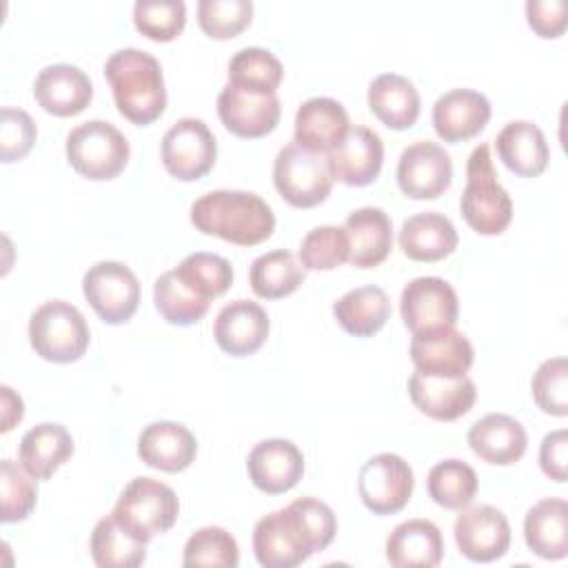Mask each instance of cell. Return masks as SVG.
Returning <instances> with one entry per match:
<instances>
[{"mask_svg": "<svg viewBox=\"0 0 568 568\" xmlns=\"http://www.w3.org/2000/svg\"><path fill=\"white\" fill-rule=\"evenodd\" d=\"M191 224L237 246H255L275 229L273 209L251 191H209L191 206Z\"/></svg>", "mask_w": 568, "mask_h": 568, "instance_id": "obj_1", "label": "cell"}, {"mask_svg": "<svg viewBox=\"0 0 568 568\" xmlns=\"http://www.w3.org/2000/svg\"><path fill=\"white\" fill-rule=\"evenodd\" d=\"M104 78L111 84L118 111L133 124H151L166 109L162 67L155 55L124 47L104 62Z\"/></svg>", "mask_w": 568, "mask_h": 568, "instance_id": "obj_2", "label": "cell"}, {"mask_svg": "<svg viewBox=\"0 0 568 568\" xmlns=\"http://www.w3.org/2000/svg\"><path fill=\"white\" fill-rule=\"evenodd\" d=\"M466 224L479 235H499L513 220V200L499 184L490 158V144L481 142L466 162V186L459 197Z\"/></svg>", "mask_w": 568, "mask_h": 568, "instance_id": "obj_3", "label": "cell"}, {"mask_svg": "<svg viewBox=\"0 0 568 568\" xmlns=\"http://www.w3.org/2000/svg\"><path fill=\"white\" fill-rule=\"evenodd\" d=\"M89 339L91 333L87 320L71 302L51 300L31 313L29 342L31 348L47 362H78L84 355Z\"/></svg>", "mask_w": 568, "mask_h": 568, "instance_id": "obj_4", "label": "cell"}, {"mask_svg": "<svg viewBox=\"0 0 568 568\" xmlns=\"http://www.w3.org/2000/svg\"><path fill=\"white\" fill-rule=\"evenodd\" d=\"M180 513L178 495L171 486L153 477H135L120 493L111 515L142 541L173 528Z\"/></svg>", "mask_w": 568, "mask_h": 568, "instance_id": "obj_5", "label": "cell"}, {"mask_svg": "<svg viewBox=\"0 0 568 568\" xmlns=\"http://www.w3.org/2000/svg\"><path fill=\"white\" fill-rule=\"evenodd\" d=\"M333 173L324 153L308 151L297 142L282 146L273 162V184L277 193L297 209L322 204L333 189Z\"/></svg>", "mask_w": 568, "mask_h": 568, "instance_id": "obj_6", "label": "cell"}, {"mask_svg": "<svg viewBox=\"0 0 568 568\" xmlns=\"http://www.w3.org/2000/svg\"><path fill=\"white\" fill-rule=\"evenodd\" d=\"M129 153L122 131L104 120L82 122L67 135V160L89 180H113L126 166Z\"/></svg>", "mask_w": 568, "mask_h": 568, "instance_id": "obj_7", "label": "cell"}, {"mask_svg": "<svg viewBox=\"0 0 568 568\" xmlns=\"http://www.w3.org/2000/svg\"><path fill=\"white\" fill-rule=\"evenodd\" d=\"M82 293L106 324L129 322L140 304V282L135 273L115 260L93 264L82 277Z\"/></svg>", "mask_w": 568, "mask_h": 568, "instance_id": "obj_8", "label": "cell"}, {"mask_svg": "<svg viewBox=\"0 0 568 568\" xmlns=\"http://www.w3.org/2000/svg\"><path fill=\"white\" fill-rule=\"evenodd\" d=\"M164 169L182 180L193 182L204 178L217 158V142L211 129L200 118H180L162 138L160 146Z\"/></svg>", "mask_w": 568, "mask_h": 568, "instance_id": "obj_9", "label": "cell"}, {"mask_svg": "<svg viewBox=\"0 0 568 568\" xmlns=\"http://www.w3.org/2000/svg\"><path fill=\"white\" fill-rule=\"evenodd\" d=\"M413 486V468L395 453L373 455L364 462L357 477L359 499L373 515L399 513L408 504Z\"/></svg>", "mask_w": 568, "mask_h": 568, "instance_id": "obj_10", "label": "cell"}, {"mask_svg": "<svg viewBox=\"0 0 568 568\" xmlns=\"http://www.w3.org/2000/svg\"><path fill=\"white\" fill-rule=\"evenodd\" d=\"M253 552L264 568H295L306 561L315 548L295 513L286 506L264 515L255 524Z\"/></svg>", "mask_w": 568, "mask_h": 568, "instance_id": "obj_11", "label": "cell"}, {"mask_svg": "<svg viewBox=\"0 0 568 568\" xmlns=\"http://www.w3.org/2000/svg\"><path fill=\"white\" fill-rule=\"evenodd\" d=\"M410 359L424 375L459 377L473 366L475 348L455 326H435L413 333Z\"/></svg>", "mask_w": 568, "mask_h": 568, "instance_id": "obj_12", "label": "cell"}, {"mask_svg": "<svg viewBox=\"0 0 568 568\" xmlns=\"http://www.w3.org/2000/svg\"><path fill=\"white\" fill-rule=\"evenodd\" d=\"M453 532L459 552L470 561L488 564L510 548V524L499 508L488 504L462 508Z\"/></svg>", "mask_w": 568, "mask_h": 568, "instance_id": "obj_13", "label": "cell"}, {"mask_svg": "<svg viewBox=\"0 0 568 568\" xmlns=\"http://www.w3.org/2000/svg\"><path fill=\"white\" fill-rule=\"evenodd\" d=\"M453 182V162L444 146L430 140L408 144L397 162V184L413 200H435Z\"/></svg>", "mask_w": 568, "mask_h": 568, "instance_id": "obj_14", "label": "cell"}, {"mask_svg": "<svg viewBox=\"0 0 568 568\" xmlns=\"http://www.w3.org/2000/svg\"><path fill=\"white\" fill-rule=\"evenodd\" d=\"M399 313L413 333L435 326H455L459 315V300L446 280L424 275L410 280L404 286L399 297Z\"/></svg>", "mask_w": 568, "mask_h": 568, "instance_id": "obj_15", "label": "cell"}, {"mask_svg": "<svg viewBox=\"0 0 568 568\" xmlns=\"http://www.w3.org/2000/svg\"><path fill=\"white\" fill-rule=\"evenodd\" d=\"M277 93L244 91L226 82L217 95V115L222 124L237 138H262L280 122Z\"/></svg>", "mask_w": 568, "mask_h": 568, "instance_id": "obj_16", "label": "cell"}, {"mask_svg": "<svg viewBox=\"0 0 568 568\" xmlns=\"http://www.w3.org/2000/svg\"><path fill=\"white\" fill-rule=\"evenodd\" d=\"M408 395L417 410L430 419L455 422L473 408L477 388L468 375L435 377L415 371L408 377Z\"/></svg>", "mask_w": 568, "mask_h": 568, "instance_id": "obj_17", "label": "cell"}, {"mask_svg": "<svg viewBox=\"0 0 568 568\" xmlns=\"http://www.w3.org/2000/svg\"><path fill=\"white\" fill-rule=\"evenodd\" d=\"M246 470L257 490L266 495H282L302 479L304 455L291 439H262L248 453Z\"/></svg>", "mask_w": 568, "mask_h": 568, "instance_id": "obj_18", "label": "cell"}, {"mask_svg": "<svg viewBox=\"0 0 568 568\" xmlns=\"http://www.w3.org/2000/svg\"><path fill=\"white\" fill-rule=\"evenodd\" d=\"M268 315L251 300H235L220 308L213 324L217 346L233 357H246L262 348L268 337Z\"/></svg>", "mask_w": 568, "mask_h": 568, "instance_id": "obj_19", "label": "cell"}, {"mask_svg": "<svg viewBox=\"0 0 568 568\" xmlns=\"http://www.w3.org/2000/svg\"><path fill=\"white\" fill-rule=\"evenodd\" d=\"M326 158L335 180L348 186H366L382 171L384 142L368 126H351L344 140L328 151Z\"/></svg>", "mask_w": 568, "mask_h": 568, "instance_id": "obj_20", "label": "cell"}, {"mask_svg": "<svg viewBox=\"0 0 568 568\" xmlns=\"http://www.w3.org/2000/svg\"><path fill=\"white\" fill-rule=\"evenodd\" d=\"M33 95L47 113L69 118L82 113L89 106L93 98V84L80 67L60 62L44 67L36 75Z\"/></svg>", "mask_w": 568, "mask_h": 568, "instance_id": "obj_21", "label": "cell"}, {"mask_svg": "<svg viewBox=\"0 0 568 568\" xmlns=\"http://www.w3.org/2000/svg\"><path fill=\"white\" fill-rule=\"evenodd\" d=\"M490 120V102L475 89H450L433 104V126L444 142L475 138Z\"/></svg>", "mask_w": 568, "mask_h": 568, "instance_id": "obj_22", "label": "cell"}, {"mask_svg": "<svg viewBox=\"0 0 568 568\" xmlns=\"http://www.w3.org/2000/svg\"><path fill=\"white\" fill-rule=\"evenodd\" d=\"M138 455L151 468L180 473L193 464L197 439L180 422H151L138 437Z\"/></svg>", "mask_w": 568, "mask_h": 568, "instance_id": "obj_23", "label": "cell"}, {"mask_svg": "<svg viewBox=\"0 0 568 568\" xmlns=\"http://www.w3.org/2000/svg\"><path fill=\"white\" fill-rule=\"evenodd\" d=\"M468 446L479 459L493 466H508L524 457L528 435L515 417L488 413L468 428Z\"/></svg>", "mask_w": 568, "mask_h": 568, "instance_id": "obj_24", "label": "cell"}, {"mask_svg": "<svg viewBox=\"0 0 568 568\" xmlns=\"http://www.w3.org/2000/svg\"><path fill=\"white\" fill-rule=\"evenodd\" d=\"M348 129L351 124L346 109L333 98L317 95L300 104L295 113L293 142L315 153H328L344 140Z\"/></svg>", "mask_w": 568, "mask_h": 568, "instance_id": "obj_25", "label": "cell"}, {"mask_svg": "<svg viewBox=\"0 0 568 568\" xmlns=\"http://www.w3.org/2000/svg\"><path fill=\"white\" fill-rule=\"evenodd\" d=\"M344 231L348 235V262L355 268H373L382 264L393 248V222L377 206H362L353 211Z\"/></svg>", "mask_w": 568, "mask_h": 568, "instance_id": "obj_26", "label": "cell"}, {"mask_svg": "<svg viewBox=\"0 0 568 568\" xmlns=\"http://www.w3.org/2000/svg\"><path fill=\"white\" fill-rule=\"evenodd\" d=\"M386 559L395 568H433L444 559V537L428 519H408L386 539Z\"/></svg>", "mask_w": 568, "mask_h": 568, "instance_id": "obj_27", "label": "cell"}, {"mask_svg": "<svg viewBox=\"0 0 568 568\" xmlns=\"http://www.w3.org/2000/svg\"><path fill=\"white\" fill-rule=\"evenodd\" d=\"M495 149L506 169L521 178H537L548 166L550 158L544 131L528 120L508 122L497 133Z\"/></svg>", "mask_w": 568, "mask_h": 568, "instance_id": "obj_28", "label": "cell"}, {"mask_svg": "<svg viewBox=\"0 0 568 568\" xmlns=\"http://www.w3.org/2000/svg\"><path fill=\"white\" fill-rule=\"evenodd\" d=\"M453 222L437 211L415 213L399 229V248L415 262H437L457 248Z\"/></svg>", "mask_w": 568, "mask_h": 568, "instance_id": "obj_29", "label": "cell"}, {"mask_svg": "<svg viewBox=\"0 0 568 568\" xmlns=\"http://www.w3.org/2000/svg\"><path fill=\"white\" fill-rule=\"evenodd\" d=\"M526 546L541 559L568 555V504L561 497L539 499L524 519Z\"/></svg>", "mask_w": 568, "mask_h": 568, "instance_id": "obj_30", "label": "cell"}, {"mask_svg": "<svg viewBox=\"0 0 568 568\" xmlns=\"http://www.w3.org/2000/svg\"><path fill=\"white\" fill-rule=\"evenodd\" d=\"M73 437L62 424L44 422L22 435L18 459L36 479H49L73 455Z\"/></svg>", "mask_w": 568, "mask_h": 568, "instance_id": "obj_31", "label": "cell"}, {"mask_svg": "<svg viewBox=\"0 0 568 568\" xmlns=\"http://www.w3.org/2000/svg\"><path fill=\"white\" fill-rule=\"evenodd\" d=\"M368 106L388 129H410L419 118V93L399 73H382L368 84Z\"/></svg>", "mask_w": 568, "mask_h": 568, "instance_id": "obj_32", "label": "cell"}, {"mask_svg": "<svg viewBox=\"0 0 568 568\" xmlns=\"http://www.w3.org/2000/svg\"><path fill=\"white\" fill-rule=\"evenodd\" d=\"M333 315L348 335L371 337L386 324L390 315V300L379 286H357L333 304Z\"/></svg>", "mask_w": 568, "mask_h": 568, "instance_id": "obj_33", "label": "cell"}, {"mask_svg": "<svg viewBox=\"0 0 568 568\" xmlns=\"http://www.w3.org/2000/svg\"><path fill=\"white\" fill-rule=\"evenodd\" d=\"M89 548L100 568H135L146 559V541L126 530L111 513L93 526Z\"/></svg>", "mask_w": 568, "mask_h": 568, "instance_id": "obj_34", "label": "cell"}, {"mask_svg": "<svg viewBox=\"0 0 568 568\" xmlns=\"http://www.w3.org/2000/svg\"><path fill=\"white\" fill-rule=\"evenodd\" d=\"M306 277V268L302 262L286 248H275L262 253L253 260L248 271L251 288L257 297L280 300L300 288Z\"/></svg>", "mask_w": 568, "mask_h": 568, "instance_id": "obj_35", "label": "cell"}, {"mask_svg": "<svg viewBox=\"0 0 568 568\" xmlns=\"http://www.w3.org/2000/svg\"><path fill=\"white\" fill-rule=\"evenodd\" d=\"M153 302L158 313L169 324H175V326H191L200 322L211 306V300L197 295L191 286H186L173 268L162 273L155 280Z\"/></svg>", "mask_w": 568, "mask_h": 568, "instance_id": "obj_36", "label": "cell"}, {"mask_svg": "<svg viewBox=\"0 0 568 568\" xmlns=\"http://www.w3.org/2000/svg\"><path fill=\"white\" fill-rule=\"evenodd\" d=\"M426 486L437 506L462 510L473 501L477 493V473L462 459H444L428 470Z\"/></svg>", "mask_w": 568, "mask_h": 568, "instance_id": "obj_37", "label": "cell"}, {"mask_svg": "<svg viewBox=\"0 0 568 568\" xmlns=\"http://www.w3.org/2000/svg\"><path fill=\"white\" fill-rule=\"evenodd\" d=\"M282 75V62L262 47H244L229 62V84L244 91L275 93Z\"/></svg>", "mask_w": 568, "mask_h": 568, "instance_id": "obj_38", "label": "cell"}, {"mask_svg": "<svg viewBox=\"0 0 568 568\" xmlns=\"http://www.w3.org/2000/svg\"><path fill=\"white\" fill-rule=\"evenodd\" d=\"M173 271L186 286L206 300L224 295L233 284L231 262L217 253L195 251L186 255Z\"/></svg>", "mask_w": 568, "mask_h": 568, "instance_id": "obj_39", "label": "cell"}, {"mask_svg": "<svg viewBox=\"0 0 568 568\" xmlns=\"http://www.w3.org/2000/svg\"><path fill=\"white\" fill-rule=\"evenodd\" d=\"M182 564L189 568L195 566H217L235 568L240 564V548L235 537L222 526L197 528L184 544Z\"/></svg>", "mask_w": 568, "mask_h": 568, "instance_id": "obj_40", "label": "cell"}, {"mask_svg": "<svg viewBox=\"0 0 568 568\" xmlns=\"http://www.w3.org/2000/svg\"><path fill=\"white\" fill-rule=\"evenodd\" d=\"M0 499H2L0 519L4 524L22 521L36 508V501H38L36 477L29 475L24 466L16 464L13 459H2L0 464Z\"/></svg>", "mask_w": 568, "mask_h": 568, "instance_id": "obj_41", "label": "cell"}, {"mask_svg": "<svg viewBox=\"0 0 568 568\" xmlns=\"http://www.w3.org/2000/svg\"><path fill=\"white\" fill-rule=\"evenodd\" d=\"M348 235L344 226H315L300 244V262L308 271H331L348 262Z\"/></svg>", "mask_w": 568, "mask_h": 568, "instance_id": "obj_42", "label": "cell"}, {"mask_svg": "<svg viewBox=\"0 0 568 568\" xmlns=\"http://www.w3.org/2000/svg\"><path fill=\"white\" fill-rule=\"evenodd\" d=\"M133 22L142 36L169 42L186 24V4L182 0H138L133 4Z\"/></svg>", "mask_w": 568, "mask_h": 568, "instance_id": "obj_43", "label": "cell"}, {"mask_svg": "<svg viewBox=\"0 0 568 568\" xmlns=\"http://www.w3.org/2000/svg\"><path fill=\"white\" fill-rule=\"evenodd\" d=\"M253 18L251 0H200L197 22L215 40H229L242 33Z\"/></svg>", "mask_w": 568, "mask_h": 568, "instance_id": "obj_44", "label": "cell"}, {"mask_svg": "<svg viewBox=\"0 0 568 568\" xmlns=\"http://www.w3.org/2000/svg\"><path fill=\"white\" fill-rule=\"evenodd\" d=\"M535 404L555 417L568 415V362L566 357H550L541 362L530 382Z\"/></svg>", "mask_w": 568, "mask_h": 568, "instance_id": "obj_45", "label": "cell"}, {"mask_svg": "<svg viewBox=\"0 0 568 568\" xmlns=\"http://www.w3.org/2000/svg\"><path fill=\"white\" fill-rule=\"evenodd\" d=\"M38 138L33 118L16 106H2L0 122V158L2 162L22 160Z\"/></svg>", "mask_w": 568, "mask_h": 568, "instance_id": "obj_46", "label": "cell"}, {"mask_svg": "<svg viewBox=\"0 0 568 568\" xmlns=\"http://www.w3.org/2000/svg\"><path fill=\"white\" fill-rule=\"evenodd\" d=\"M288 508L295 513L297 521L306 530L315 552L324 550L337 532V519L328 504L315 499V497H300L288 504Z\"/></svg>", "mask_w": 568, "mask_h": 568, "instance_id": "obj_47", "label": "cell"}, {"mask_svg": "<svg viewBox=\"0 0 568 568\" xmlns=\"http://www.w3.org/2000/svg\"><path fill=\"white\" fill-rule=\"evenodd\" d=\"M528 27L539 38H557L566 29V2L564 0H528L526 2Z\"/></svg>", "mask_w": 568, "mask_h": 568, "instance_id": "obj_48", "label": "cell"}, {"mask_svg": "<svg viewBox=\"0 0 568 568\" xmlns=\"http://www.w3.org/2000/svg\"><path fill=\"white\" fill-rule=\"evenodd\" d=\"M539 466L555 481H566L568 466V433L564 428L548 433L539 446Z\"/></svg>", "mask_w": 568, "mask_h": 568, "instance_id": "obj_49", "label": "cell"}, {"mask_svg": "<svg viewBox=\"0 0 568 568\" xmlns=\"http://www.w3.org/2000/svg\"><path fill=\"white\" fill-rule=\"evenodd\" d=\"M2 395V433H9L24 415V404L22 397L16 395L9 386L0 388Z\"/></svg>", "mask_w": 568, "mask_h": 568, "instance_id": "obj_50", "label": "cell"}]
</instances>
